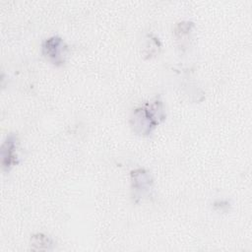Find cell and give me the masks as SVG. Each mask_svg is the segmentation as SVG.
Segmentation results:
<instances>
[{"mask_svg":"<svg viewBox=\"0 0 252 252\" xmlns=\"http://www.w3.org/2000/svg\"><path fill=\"white\" fill-rule=\"evenodd\" d=\"M162 119H164V114L161 101L155 100L152 104H146L135 109L131 117V123L136 133L148 135Z\"/></svg>","mask_w":252,"mask_h":252,"instance_id":"1","label":"cell"},{"mask_svg":"<svg viewBox=\"0 0 252 252\" xmlns=\"http://www.w3.org/2000/svg\"><path fill=\"white\" fill-rule=\"evenodd\" d=\"M67 45L59 36H51L42 43V54L51 64L62 66L67 55Z\"/></svg>","mask_w":252,"mask_h":252,"instance_id":"2","label":"cell"},{"mask_svg":"<svg viewBox=\"0 0 252 252\" xmlns=\"http://www.w3.org/2000/svg\"><path fill=\"white\" fill-rule=\"evenodd\" d=\"M131 180L133 197L135 201L138 202V200L142 199L152 188L153 179L147 170L139 168L131 172Z\"/></svg>","mask_w":252,"mask_h":252,"instance_id":"3","label":"cell"},{"mask_svg":"<svg viewBox=\"0 0 252 252\" xmlns=\"http://www.w3.org/2000/svg\"><path fill=\"white\" fill-rule=\"evenodd\" d=\"M17 136L11 133L7 136L6 140L1 146V164L4 171H9L15 164L18 163L17 155L15 154L17 149Z\"/></svg>","mask_w":252,"mask_h":252,"instance_id":"4","label":"cell"},{"mask_svg":"<svg viewBox=\"0 0 252 252\" xmlns=\"http://www.w3.org/2000/svg\"><path fill=\"white\" fill-rule=\"evenodd\" d=\"M31 245L35 248V249H45L48 250L51 248V246L53 245V241L46 235L41 234V233H37L32 236L31 239Z\"/></svg>","mask_w":252,"mask_h":252,"instance_id":"5","label":"cell"}]
</instances>
